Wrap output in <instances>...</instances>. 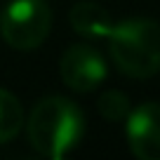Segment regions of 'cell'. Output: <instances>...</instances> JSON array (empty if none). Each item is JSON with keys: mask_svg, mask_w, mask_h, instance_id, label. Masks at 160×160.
Masks as SVG:
<instances>
[{"mask_svg": "<svg viewBox=\"0 0 160 160\" xmlns=\"http://www.w3.org/2000/svg\"><path fill=\"white\" fill-rule=\"evenodd\" d=\"M26 137L42 158H64L85 137L82 108L61 94L42 97L26 120Z\"/></svg>", "mask_w": 160, "mask_h": 160, "instance_id": "cell-1", "label": "cell"}, {"mask_svg": "<svg viewBox=\"0 0 160 160\" xmlns=\"http://www.w3.org/2000/svg\"><path fill=\"white\" fill-rule=\"evenodd\" d=\"M108 54L122 75L153 78L160 73V24L153 19H125L108 33Z\"/></svg>", "mask_w": 160, "mask_h": 160, "instance_id": "cell-2", "label": "cell"}, {"mask_svg": "<svg viewBox=\"0 0 160 160\" xmlns=\"http://www.w3.org/2000/svg\"><path fill=\"white\" fill-rule=\"evenodd\" d=\"M50 31L52 10L45 0H12L0 14V33L12 50H38Z\"/></svg>", "mask_w": 160, "mask_h": 160, "instance_id": "cell-3", "label": "cell"}, {"mask_svg": "<svg viewBox=\"0 0 160 160\" xmlns=\"http://www.w3.org/2000/svg\"><path fill=\"white\" fill-rule=\"evenodd\" d=\"M59 75L73 92H94L108 78V66L101 52L92 45H71L61 54Z\"/></svg>", "mask_w": 160, "mask_h": 160, "instance_id": "cell-4", "label": "cell"}, {"mask_svg": "<svg viewBox=\"0 0 160 160\" xmlns=\"http://www.w3.org/2000/svg\"><path fill=\"white\" fill-rule=\"evenodd\" d=\"M130 151L139 160H160V104L144 101L125 118Z\"/></svg>", "mask_w": 160, "mask_h": 160, "instance_id": "cell-5", "label": "cell"}, {"mask_svg": "<svg viewBox=\"0 0 160 160\" xmlns=\"http://www.w3.org/2000/svg\"><path fill=\"white\" fill-rule=\"evenodd\" d=\"M68 21L71 28L75 31L82 38L90 40H101L108 38L111 28H113V19L111 14L97 2H90V0H82V2H75L68 12Z\"/></svg>", "mask_w": 160, "mask_h": 160, "instance_id": "cell-6", "label": "cell"}, {"mask_svg": "<svg viewBox=\"0 0 160 160\" xmlns=\"http://www.w3.org/2000/svg\"><path fill=\"white\" fill-rule=\"evenodd\" d=\"M24 127V108L21 101L10 90L0 87V144L12 141Z\"/></svg>", "mask_w": 160, "mask_h": 160, "instance_id": "cell-7", "label": "cell"}, {"mask_svg": "<svg viewBox=\"0 0 160 160\" xmlns=\"http://www.w3.org/2000/svg\"><path fill=\"white\" fill-rule=\"evenodd\" d=\"M97 106H99V113L104 115L106 120H111V122H122V120L127 118V113L132 111L130 97H127L125 92H120V90H106L104 94L99 97Z\"/></svg>", "mask_w": 160, "mask_h": 160, "instance_id": "cell-8", "label": "cell"}]
</instances>
